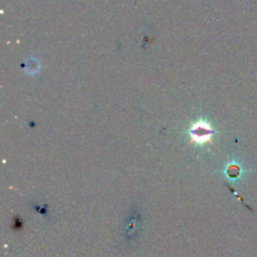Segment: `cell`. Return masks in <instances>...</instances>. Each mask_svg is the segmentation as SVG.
Listing matches in <instances>:
<instances>
[{"label": "cell", "instance_id": "6da1fadb", "mask_svg": "<svg viewBox=\"0 0 257 257\" xmlns=\"http://www.w3.org/2000/svg\"><path fill=\"white\" fill-rule=\"evenodd\" d=\"M212 135H213V130L208 123H205V122H198L194 124L191 130L192 138L199 143L209 141Z\"/></svg>", "mask_w": 257, "mask_h": 257}]
</instances>
